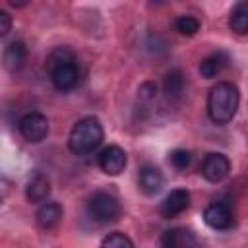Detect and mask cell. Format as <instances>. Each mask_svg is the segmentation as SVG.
I'll return each instance as SVG.
<instances>
[{
  "label": "cell",
  "mask_w": 248,
  "mask_h": 248,
  "mask_svg": "<svg viewBox=\"0 0 248 248\" xmlns=\"http://www.w3.org/2000/svg\"><path fill=\"white\" fill-rule=\"evenodd\" d=\"M46 68L50 74V81L58 91L68 93L79 85V68L70 48L60 46L52 50L46 60Z\"/></svg>",
  "instance_id": "cell-1"
},
{
  "label": "cell",
  "mask_w": 248,
  "mask_h": 248,
  "mask_svg": "<svg viewBox=\"0 0 248 248\" xmlns=\"http://www.w3.org/2000/svg\"><path fill=\"white\" fill-rule=\"evenodd\" d=\"M240 103L238 87L231 81H217L207 95V114L215 124H229Z\"/></svg>",
  "instance_id": "cell-2"
},
{
  "label": "cell",
  "mask_w": 248,
  "mask_h": 248,
  "mask_svg": "<svg viewBox=\"0 0 248 248\" xmlns=\"http://www.w3.org/2000/svg\"><path fill=\"white\" fill-rule=\"evenodd\" d=\"M105 138L103 124L97 116H83L78 120L68 136V147L76 155H89L93 153Z\"/></svg>",
  "instance_id": "cell-3"
},
{
  "label": "cell",
  "mask_w": 248,
  "mask_h": 248,
  "mask_svg": "<svg viewBox=\"0 0 248 248\" xmlns=\"http://www.w3.org/2000/svg\"><path fill=\"white\" fill-rule=\"evenodd\" d=\"M87 213L93 221L101 225H108L118 221L120 217V203L108 192H95L87 202Z\"/></svg>",
  "instance_id": "cell-4"
},
{
  "label": "cell",
  "mask_w": 248,
  "mask_h": 248,
  "mask_svg": "<svg viewBox=\"0 0 248 248\" xmlns=\"http://www.w3.org/2000/svg\"><path fill=\"white\" fill-rule=\"evenodd\" d=\"M17 130H19V134H21V138H23L25 141H29V143H39V141H43V140L46 138V134H48V120H46V116H45L43 112L33 110V112H27V114H23V116L19 118Z\"/></svg>",
  "instance_id": "cell-5"
},
{
  "label": "cell",
  "mask_w": 248,
  "mask_h": 248,
  "mask_svg": "<svg viewBox=\"0 0 248 248\" xmlns=\"http://www.w3.org/2000/svg\"><path fill=\"white\" fill-rule=\"evenodd\" d=\"M200 170H202V176L205 180H209V182H221L231 172V161H229L227 155L213 151V153H207L203 157Z\"/></svg>",
  "instance_id": "cell-6"
},
{
  "label": "cell",
  "mask_w": 248,
  "mask_h": 248,
  "mask_svg": "<svg viewBox=\"0 0 248 248\" xmlns=\"http://www.w3.org/2000/svg\"><path fill=\"white\" fill-rule=\"evenodd\" d=\"M203 221L207 227L215 229V231H229L234 225V217L232 211L227 203L223 202H213L203 209Z\"/></svg>",
  "instance_id": "cell-7"
},
{
  "label": "cell",
  "mask_w": 248,
  "mask_h": 248,
  "mask_svg": "<svg viewBox=\"0 0 248 248\" xmlns=\"http://www.w3.org/2000/svg\"><path fill=\"white\" fill-rule=\"evenodd\" d=\"M128 157L126 151L118 145H108L99 153V169L108 174V176H116L126 169Z\"/></svg>",
  "instance_id": "cell-8"
},
{
  "label": "cell",
  "mask_w": 248,
  "mask_h": 248,
  "mask_svg": "<svg viewBox=\"0 0 248 248\" xmlns=\"http://www.w3.org/2000/svg\"><path fill=\"white\" fill-rule=\"evenodd\" d=\"M190 207V192L184 190V188H176V190H170L165 200L161 202V215L165 219H170V217H176L180 213H184L186 209Z\"/></svg>",
  "instance_id": "cell-9"
},
{
  "label": "cell",
  "mask_w": 248,
  "mask_h": 248,
  "mask_svg": "<svg viewBox=\"0 0 248 248\" xmlns=\"http://www.w3.org/2000/svg\"><path fill=\"white\" fill-rule=\"evenodd\" d=\"M161 248H202L198 242L196 234L190 229L176 227V229H167L161 234Z\"/></svg>",
  "instance_id": "cell-10"
},
{
  "label": "cell",
  "mask_w": 248,
  "mask_h": 248,
  "mask_svg": "<svg viewBox=\"0 0 248 248\" xmlns=\"http://www.w3.org/2000/svg\"><path fill=\"white\" fill-rule=\"evenodd\" d=\"M163 184H165V178H163V172L153 167V165H143L140 169V174H138V186L140 190L145 194V196H155L163 190Z\"/></svg>",
  "instance_id": "cell-11"
},
{
  "label": "cell",
  "mask_w": 248,
  "mask_h": 248,
  "mask_svg": "<svg viewBox=\"0 0 248 248\" xmlns=\"http://www.w3.org/2000/svg\"><path fill=\"white\" fill-rule=\"evenodd\" d=\"M35 217H37V225H39L41 229L50 231V229L58 227V223L62 221L64 209H62V205L56 203V202H46V203H43V205L39 207V211H37Z\"/></svg>",
  "instance_id": "cell-12"
},
{
  "label": "cell",
  "mask_w": 248,
  "mask_h": 248,
  "mask_svg": "<svg viewBox=\"0 0 248 248\" xmlns=\"http://www.w3.org/2000/svg\"><path fill=\"white\" fill-rule=\"evenodd\" d=\"M48 196H50V180L45 174L37 172L25 186V198L31 203H43Z\"/></svg>",
  "instance_id": "cell-13"
},
{
  "label": "cell",
  "mask_w": 248,
  "mask_h": 248,
  "mask_svg": "<svg viewBox=\"0 0 248 248\" xmlns=\"http://www.w3.org/2000/svg\"><path fill=\"white\" fill-rule=\"evenodd\" d=\"M229 64V54L223 52V50H217V52H211L209 56H205L200 64V74L207 79L211 78H217Z\"/></svg>",
  "instance_id": "cell-14"
},
{
  "label": "cell",
  "mask_w": 248,
  "mask_h": 248,
  "mask_svg": "<svg viewBox=\"0 0 248 248\" xmlns=\"http://www.w3.org/2000/svg\"><path fill=\"white\" fill-rule=\"evenodd\" d=\"M27 60V46L23 41H12L4 50V66L10 72H17Z\"/></svg>",
  "instance_id": "cell-15"
},
{
  "label": "cell",
  "mask_w": 248,
  "mask_h": 248,
  "mask_svg": "<svg viewBox=\"0 0 248 248\" xmlns=\"http://www.w3.org/2000/svg\"><path fill=\"white\" fill-rule=\"evenodd\" d=\"M229 27L236 35L248 33V0L236 2L229 14Z\"/></svg>",
  "instance_id": "cell-16"
},
{
  "label": "cell",
  "mask_w": 248,
  "mask_h": 248,
  "mask_svg": "<svg viewBox=\"0 0 248 248\" xmlns=\"http://www.w3.org/2000/svg\"><path fill=\"white\" fill-rule=\"evenodd\" d=\"M163 87H165V93H167L170 99L180 97L182 91H184V76H182V72H180V70H170V72L165 76Z\"/></svg>",
  "instance_id": "cell-17"
},
{
  "label": "cell",
  "mask_w": 248,
  "mask_h": 248,
  "mask_svg": "<svg viewBox=\"0 0 248 248\" xmlns=\"http://www.w3.org/2000/svg\"><path fill=\"white\" fill-rule=\"evenodd\" d=\"M99 248H136V246H134V242H132V238L128 234L114 231V232H108L101 240V246Z\"/></svg>",
  "instance_id": "cell-18"
},
{
  "label": "cell",
  "mask_w": 248,
  "mask_h": 248,
  "mask_svg": "<svg viewBox=\"0 0 248 248\" xmlns=\"http://www.w3.org/2000/svg\"><path fill=\"white\" fill-rule=\"evenodd\" d=\"M174 29L180 33V35H186V37H192L200 31V21L194 17V16H178L174 19Z\"/></svg>",
  "instance_id": "cell-19"
},
{
  "label": "cell",
  "mask_w": 248,
  "mask_h": 248,
  "mask_svg": "<svg viewBox=\"0 0 248 248\" xmlns=\"http://www.w3.org/2000/svg\"><path fill=\"white\" fill-rule=\"evenodd\" d=\"M169 161L176 170H184V169H188V165L192 161V155H190L188 149H172L169 153Z\"/></svg>",
  "instance_id": "cell-20"
},
{
  "label": "cell",
  "mask_w": 248,
  "mask_h": 248,
  "mask_svg": "<svg viewBox=\"0 0 248 248\" xmlns=\"http://www.w3.org/2000/svg\"><path fill=\"white\" fill-rule=\"evenodd\" d=\"M155 95H157V85L155 83H143L140 87V97L143 101H151V99H155Z\"/></svg>",
  "instance_id": "cell-21"
},
{
  "label": "cell",
  "mask_w": 248,
  "mask_h": 248,
  "mask_svg": "<svg viewBox=\"0 0 248 248\" xmlns=\"http://www.w3.org/2000/svg\"><path fill=\"white\" fill-rule=\"evenodd\" d=\"M10 29H12V16H10L6 10H2V12H0V35H2V37L8 35Z\"/></svg>",
  "instance_id": "cell-22"
}]
</instances>
